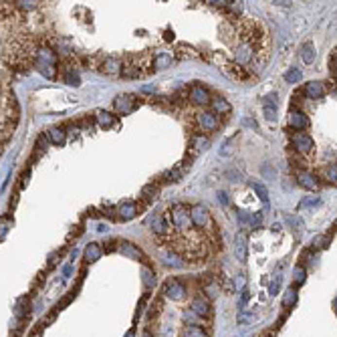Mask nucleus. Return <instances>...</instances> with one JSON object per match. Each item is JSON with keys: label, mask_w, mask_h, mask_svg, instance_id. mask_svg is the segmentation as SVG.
<instances>
[{"label": "nucleus", "mask_w": 337, "mask_h": 337, "mask_svg": "<svg viewBox=\"0 0 337 337\" xmlns=\"http://www.w3.org/2000/svg\"><path fill=\"white\" fill-rule=\"evenodd\" d=\"M101 254H103L101 245H97V242H91V245H87V248H85V261L87 263H95V261L101 259Z\"/></svg>", "instance_id": "obj_21"}, {"label": "nucleus", "mask_w": 337, "mask_h": 337, "mask_svg": "<svg viewBox=\"0 0 337 337\" xmlns=\"http://www.w3.org/2000/svg\"><path fill=\"white\" fill-rule=\"evenodd\" d=\"M218 200L222 202V204H228V196H226V192H218Z\"/></svg>", "instance_id": "obj_46"}, {"label": "nucleus", "mask_w": 337, "mask_h": 337, "mask_svg": "<svg viewBox=\"0 0 337 337\" xmlns=\"http://www.w3.org/2000/svg\"><path fill=\"white\" fill-rule=\"evenodd\" d=\"M252 190L257 192V196L261 198V202L268 204V190H266V186L263 182H252Z\"/></svg>", "instance_id": "obj_29"}, {"label": "nucleus", "mask_w": 337, "mask_h": 337, "mask_svg": "<svg viewBox=\"0 0 337 337\" xmlns=\"http://www.w3.org/2000/svg\"><path fill=\"white\" fill-rule=\"evenodd\" d=\"M303 95H307L309 99H321L323 95H325V85L319 83V81H311V83L305 85Z\"/></svg>", "instance_id": "obj_17"}, {"label": "nucleus", "mask_w": 337, "mask_h": 337, "mask_svg": "<svg viewBox=\"0 0 337 337\" xmlns=\"http://www.w3.org/2000/svg\"><path fill=\"white\" fill-rule=\"evenodd\" d=\"M291 150L297 152L301 156V160H311L315 156V142L307 133L295 131V133H291Z\"/></svg>", "instance_id": "obj_4"}, {"label": "nucleus", "mask_w": 337, "mask_h": 337, "mask_svg": "<svg viewBox=\"0 0 337 337\" xmlns=\"http://www.w3.org/2000/svg\"><path fill=\"white\" fill-rule=\"evenodd\" d=\"M127 337H133V333H127Z\"/></svg>", "instance_id": "obj_48"}, {"label": "nucleus", "mask_w": 337, "mask_h": 337, "mask_svg": "<svg viewBox=\"0 0 337 337\" xmlns=\"http://www.w3.org/2000/svg\"><path fill=\"white\" fill-rule=\"evenodd\" d=\"M289 125H291L295 131L307 129V127H309V117H307L301 109H291V111H289Z\"/></svg>", "instance_id": "obj_12"}, {"label": "nucleus", "mask_w": 337, "mask_h": 337, "mask_svg": "<svg viewBox=\"0 0 337 337\" xmlns=\"http://www.w3.org/2000/svg\"><path fill=\"white\" fill-rule=\"evenodd\" d=\"M206 145H208V140H206L204 136H198V133H196V136L192 138V152H194V154H200Z\"/></svg>", "instance_id": "obj_30"}, {"label": "nucleus", "mask_w": 337, "mask_h": 337, "mask_svg": "<svg viewBox=\"0 0 337 337\" xmlns=\"http://www.w3.org/2000/svg\"><path fill=\"white\" fill-rule=\"evenodd\" d=\"M245 285H247L245 275H238V277L234 279V287H236V289H245Z\"/></svg>", "instance_id": "obj_43"}, {"label": "nucleus", "mask_w": 337, "mask_h": 337, "mask_svg": "<svg viewBox=\"0 0 337 337\" xmlns=\"http://www.w3.org/2000/svg\"><path fill=\"white\" fill-rule=\"evenodd\" d=\"M182 176H184V172H182V168H172V170H168V172H164L161 174V180H164L166 184H176V182H180L182 180Z\"/></svg>", "instance_id": "obj_23"}, {"label": "nucleus", "mask_w": 337, "mask_h": 337, "mask_svg": "<svg viewBox=\"0 0 337 337\" xmlns=\"http://www.w3.org/2000/svg\"><path fill=\"white\" fill-rule=\"evenodd\" d=\"M154 73V57L150 51L143 53H136V55H129L124 61V67H121V75L125 79H140Z\"/></svg>", "instance_id": "obj_2"}, {"label": "nucleus", "mask_w": 337, "mask_h": 337, "mask_svg": "<svg viewBox=\"0 0 337 337\" xmlns=\"http://www.w3.org/2000/svg\"><path fill=\"white\" fill-rule=\"evenodd\" d=\"M228 29H232L236 36L228 43L234 51V63H238L247 73L257 69V67H263L268 61L271 43H268V35L261 24L248 18H240L228 24Z\"/></svg>", "instance_id": "obj_1"}, {"label": "nucleus", "mask_w": 337, "mask_h": 337, "mask_svg": "<svg viewBox=\"0 0 337 337\" xmlns=\"http://www.w3.org/2000/svg\"><path fill=\"white\" fill-rule=\"evenodd\" d=\"M121 67H124V61H121V59H117V57H105V59H101L97 69L103 75H111L113 77V75H121Z\"/></svg>", "instance_id": "obj_9"}, {"label": "nucleus", "mask_w": 337, "mask_h": 337, "mask_svg": "<svg viewBox=\"0 0 337 337\" xmlns=\"http://www.w3.org/2000/svg\"><path fill=\"white\" fill-rule=\"evenodd\" d=\"M273 232H275V234L281 232V224H273Z\"/></svg>", "instance_id": "obj_47"}, {"label": "nucleus", "mask_w": 337, "mask_h": 337, "mask_svg": "<svg viewBox=\"0 0 337 337\" xmlns=\"http://www.w3.org/2000/svg\"><path fill=\"white\" fill-rule=\"evenodd\" d=\"M281 273H283V263L275 268V277H273V283H271V287H268V295H277L279 293V289H281Z\"/></svg>", "instance_id": "obj_26"}, {"label": "nucleus", "mask_w": 337, "mask_h": 337, "mask_svg": "<svg viewBox=\"0 0 337 337\" xmlns=\"http://www.w3.org/2000/svg\"><path fill=\"white\" fill-rule=\"evenodd\" d=\"M248 299H250V295H248V291L247 289H242V293H240V301H238V307L242 309L247 303H248Z\"/></svg>", "instance_id": "obj_41"}, {"label": "nucleus", "mask_w": 337, "mask_h": 337, "mask_svg": "<svg viewBox=\"0 0 337 337\" xmlns=\"http://www.w3.org/2000/svg\"><path fill=\"white\" fill-rule=\"evenodd\" d=\"M301 77H303L301 69H289V71L285 73V81H287V83H299Z\"/></svg>", "instance_id": "obj_34"}, {"label": "nucleus", "mask_w": 337, "mask_h": 337, "mask_svg": "<svg viewBox=\"0 0 337 337\" xmlns=\"http://www.w3.org/2000/svg\"><path fill=\"white\" fill-rule=\"evenodd\" d=\"M184 321L188 323V325H190V323H196L194 327H200L202 323H204V317H200V315H196L194 311H186L184 313Z\"/></svg>", "instance_id": "obj_32"}, {"label": "nucleus", "mask_w": 337, "mask_h": 337, "mask_svg": "<svg viewBox=\"0 0 337 337\" xmlns=\"http://www.w3.org/2000/svg\"><path fill=\"white\" fill-rule=\"evenodd\" d=\"M119 247H121L119 250L124 252L125 257H129V259H136V261H142V259H143V254H142L140 247H136V245H133V242H127V240H124V242H121Z\"/></svg>", "instance_id": "obj_19"}, {"label": "nucleus", "mask_w": 337, "mask_h": 337, "mask_svg": "<svg viewBox=\"0 0 337 337\" xmlns=\"http://www.w3.org/2000/svg\"><path fill=\"white\" fill-rule=\"evenodd\" d=\"M329 245V236H317L315 240H313V247L315 248H325Z\"/></svg>", "instance_id": "obj_39"}, {"label": "nucleus", "mask_w": 337, "mask_h": 337, "mask_svg": "<svg viewBox=\"0 0 337 337\" xmlns=\"http://www.w3.org/2000/svg\"><path fill=\"white\" fill-rule=\"evenodd\" d=\"M49 140L55 143V145H63L65 140H67V133L63 127H51L49 129Z\"/></svg>", "instance_id": "obj_24"}, {"label": "nucleus", "mask_w": 337, "mask_h": 337, "mask_svg": "<svg viewBox=\"0 0 337 337\" xmlns=\"http://www.w3.org/2000/svg\"><path fill=\"white\" fill-rule=\"evenodd\" d=\"M329 71H331V75L335 77V51H333V55L329 57Z\"/></svg>", "instance_id": "obj_45"}, {"label": "nucleus", "mask_w": 337, "mask_h": 337, "mask_svg": "<svg viewBox=\"0 0 337 337\" xmlns=\"http://www.w3.org/2000/svg\"><path fill=\"white\" fill-rule=\"evenodd\" d=\"M263 176H265V178H275L277 174H275V170H273L271 166L265 164V168H263Z\"/></svg>", "instance_id": "obj_42"}, {"label": "nucleus", "mask_w": 337, "mask_h": 337, "mask_svg": "<svg viewBox=\"0 0 337 337\" xmlns=\"http://www.w3.org/2000/svg\"><path fill=\"white\" fill-rule=\"evenodd\" d=\"M188 97H190V101L196 103V105H208L210 99H212L210 97V91L204 85H200V83H194L192 85L190 93H188Z\"/></svg>", "instance_id": "obj_10"}, {"label": "nucleus", "mask_w": 337, "mask_h": 337, "mask_svg": "<svg viewBox=\"0 0 337 337\" xmlns=\"http://www.w3.org/2000/svg\"><path fill=\"white\" fill-rule=\"evenodd\" d=\"M196 124H198V129L204 131V133H212V131H216L220 127L218 117L214 115L212 111H200L196 115Z\"/></svg>", "instance_id": "obj_7"}, {"label": "nucleus", "mask_w": 337, "mask_h": 337, "mask_svg": "<svg viewBox=\"0 0 337 337\" xmlns=\"http://www.w3.org/2000/svg\"><path fill=\"white\" fill-rule=\"evenodd\" d=\"M297 182H299V186L305 188V190H311V192L319 190V180H317V176H315V174H311V172H307V170H301V172L297 174Z\"/></svg>", "instance_id": "obj_13"}, {"label": "nucleus", "mask_w": 337, "mask_h": 337, "mask_svg": "<svg viewBox=\"0 0 337 337\" xmlns=\"http://www.w3.org/2000/svg\"><path fill=\"white\" fill-rule=\"evenodd\" d=\"M210 107H212V113L214 115H226V113H231V103H228L224 97H212L210 99Z\"/></svg>", "instance_id": "obj_18"}, {"label": "nucleus", "mask_w": 337, "mask_h": 337, "mask_svg": "<svg viewBox=\"0 0 337 337\" xmlns=\"http://www.w3.org/2000/svg\"><path fill=\"white\" fill-rule=\"evenodd\" d=\"M305 277H307V273H305V268L303 266H295L293 268V279H295V283H305Z\"/></svg>", "instance_id": "obj_36"}, {"label": "nucleus", "mask_w": 337, "mask_h": 337, "mask_svg": "<svg viewBox=\"0 0 337 337\" xmlns=\"http://www.w3.org/2000/svg\"><path fill=\"white\" fill-rule=\"evenodd\" d=\"M190 311H194V313H196V315H200V317H208V315H210V311H212L210 301L204 297V295H200V297H196V299L192 301Z\"/></svg>", "instance_id": "obj_15"}, {"label": "nucleus", "mask_w": 337, "mask_h": 337, "mask_svg": "<svg viewBox=\"0 0 337 337\" xmlns=\"http://www.w3.org/2000/svg\"><path fill=\"white\" fill-rule=\"evenodd\" d=\"M265 115L268 121H277V107L273 105H265Z\"/></svg>", "instance_id": "obj_38"}, {"label": "nucleus", "mask_w": 337, "mask_h": 337, "mask_svg": "<svg viewBox=\"0 0 337 337\" xmlns=\"http://www.w3.org/2000/svg\"><path fill=\"white\" fill-rule=\"evenodd\" d=\"M301 57H303V61L307 65H311L315 61V47H313V43H305L301 47Z\"/></svg>", "instance_id": "obj_25"}, {"label": "nucleus", "mask_w": 337, "mask_h": 337, "mask_svg": "<svg viewBox=\"0 0 337 337\" xmlns=\"http://www.w3.org/2000/svg\"><path fill=\"white\" fill-rule=\"evenodd\" d=\"M315 204H321V200L319 198H309V200H303L299 208H307V206H315Z\"/></svg>", "instance_id": "obj_40"}, {"label": "nucleus", "mask_w": 337, "mask_h": 337, "mask_svg": "<svg viewBox=\"0 0 337 337\" xmlns=\"http://www.w3.org/2000/svg\"><path fill=\"white\" fill-rule=\"evenodd\" d=\"M265 105L277 107V93H271V95H266V97H265Z\"/></svg>", "instance_id": "obj_44"}, {"label": "nucleus", "mask_w": 337, "mask_h": 337, "mask_svg": "<svg viewBox=\"0 0 337 337\" xmlns=\"http://www.w3.org/2000/svg\"><path fill=\"white\" fill-rule=\"evenodd\" d=\"M190 218H192V224L194 228L204 234L206 238H214L216 240V224H214L212 216H210V210L204 206V204H194L190 206Z\"/></svg>", "instance_id": "obj_3"}, {"label": "nucleus", "mask_w": 337, "mask_h": 337, "mask_svg": "<svg viewBox=\"0 0 337 337\" xmlns=\"http://www.w3.org/2000/svg\"><path fill=\"white\" fill-rule=\"evenodd\" d=\"M95 119H97V124H99L103 129L113 127V124H115V115L109 113V111H105V109H99V111L95 113Z\"/></svg>", "instance_id": "obj_22"}, {"label": "nucleus", "mask_w": 337, "mask_h": 337, "mask_svg": "<svg viewBox=\"0 0 337 337\" xmlns=\"http://www.w3.org/2000/svg\"><path fill=\"white\" fill-rule=\"evenodd\" d=\"M212 59L218 63V67H220V69H222L228 77H231V79H234V81H247V79H248V73H247L245 69H242V67H240L238 63H234V61H226L222 55H218V53H214Z\"/></svg>", "instance_id": "obj_5"}, {"label": "nucleus", "mask_w": 337, "mask_h": 337, "mask_svg": "<svg viewBox=\"0 0 337 337\" xmlns=\"http://www.w3.org/2000/svg\"><path fill=\"white\" fill-rule=\"evenodd\" d=\"M184 337H206V333H204V329H200V327H188L186 331H184Z\"/></svg>", "instance_id": "obj_37"}, {"label": "nucleus", "mask_w": 337, "mask_h": 337, "mask_svg": "<svg viewBox=\"0 0 337 337\" xmlns=\"http://www.w3.org/2000/svg\"><path fill=\"white\" fill-rule=\"evenodd\" d=\"M138 202H124L119 208H117V214H119V218L121 220H131V218H136L138 216Z\"/></svg>", "instance_id": "obj_16"}, {"label": "nucleus", "mask_w": 337, "mask_h": 337, "mask_svg": "<svg viewBox=\"0 0 337 337\" xmlns=\"http://www.w3.org/2000/svg\"><path fill=\"white\" fill-rule=\"evenodd\" d=\"M174 57L170 55V53H158V55L154 57V71H161V69H168V67L172 65Z\"/></svg>", "instance_id": "obj_20"}, {"label": "nucleus", "mask_w": 337, "mask_h": 337, "mask_svg": "<svg viewBox=\"0 0 337 337\" xmlns=\"http://www.w3.org/2000/svg\"><path fill=\"white\" fill-rule=\"evenodd\" d=\"M285 220H287V224L291 226V231H295V232H301L303 228H305V222L297 216V214H289V216H287Z\"/></svg>", "instance_id": "obj_28"}, {"label": "nucleus", "mask_w": 337, "mask_h": 337, "mask_svg": "<svg viewBox=\"0 0 337 337\" xmlns=\"http://www.w3.org/2000/svg\"><path fill=\"white\" fill-rule=\"evenodd\" d=\"M234 252H236V259L240 263H247V259H248V236H247V232L240 231L234 236Z\"/></svg>", "instance_id": "obj_11"}, {"label": "nucleus", "mask_w": 337, "mask_h": 337, "mask_svg": "<svg viewBox=\"0 0 337 337\" xmlns=\"http://www.w3.org/2000/svg\"><path fill=\"white\" fill-rule=\"evenodd\" d=\"M142 277H143V285L147 287V289H152L154 285H156V275L150 271L147 266H143V271H142Z\"/></svg>", "instance_id": "obj_31"}, {"label": "nucleus", "mask_w": 337, "mask_h": 337, "mask_svg": "<svg viewBox=\"0 0 337 337\" xmlns=\"http://www.w3.org/2000/svg\"><path fill=\"white\" fill-rule=\"evenodd\" d=\"M147 224H150V228L154 231V234H158V238H164V236H166V232H168V224H166L164 214H156V216H150Z\"/></svg>", "instance_id": "obj_14"}, {"label": "nucleus", "mask_w": 337, "mask_h": 337, "mask_svg": "<svg viewBox=\"0 0 337 337\" xmlns=\"http://www.w3.org/2000/svg\"><path fill=\"white\" fill-rule=\"evenodd\" d=\"M138 105H140L138 97L131 95V93H124V95H117L115 101H113L115 111L121 113V115H127V113H131V111H136Z\"/></svg>", "instance_id": "obj_6"}, {"label": "nucleus", "mask_w": 337, "mask_h": 337, "mask_svg": "<svg viewBox=\"0 0 337 337\" xmlns=\"http://www.w3.org/2000/svg\"><path fill=\"white\" fill-rule=\"evenodd\" d=\"M164 295L168 299H174V301H180L186 297V287L178 279H168L166 285H164Z\"/></svg>", "instance_id": "obj_8"}, {"label": "nucleus", "mask_w": 337, "mask_h": 337, "mask_svg": "<svg viewBox=\"0 0 337 337\" xmlns=\"http://www.w3.org/2000/svg\"><path fill=\"white\" fill-rule=\"evenodd\" d=\"M295 301H297V289L291 287V289L285 291V297H283V305L289 307V305H293Z\"/></svg>", "instance_id": "obj_35"}, {"label": "nucleus", "mask_w": 337, "mask_h": 337, "mask_svg": "<svg viewBox=\"0 0 337 337\" xmlns=\"http://www.w3.org/2000/svg\"><path fill=\"white\" fill-rule=\"evenodd\" d=\"M158 194H160V190H158V186H156V184L145 186L143 190H142V198H145V200H154Z\"/></svg>", "instance_id": "obj_33"}, {"label": "nucleus", "mask_w": 337, "mask_h": 337, "mask_svg": "<svg viewBox=\"0 0 337 337\" xmlns=\"http://www.w3.org/2000/svg\"><path fill=\"white\" fill-rule=\"evenodd\" d=\"M161 261H164L166 265H172V266H182L184 261L178 257L174 250H168V252H161Z\"/></svg>", "instance_id": "obj_27"}]
</instances>
